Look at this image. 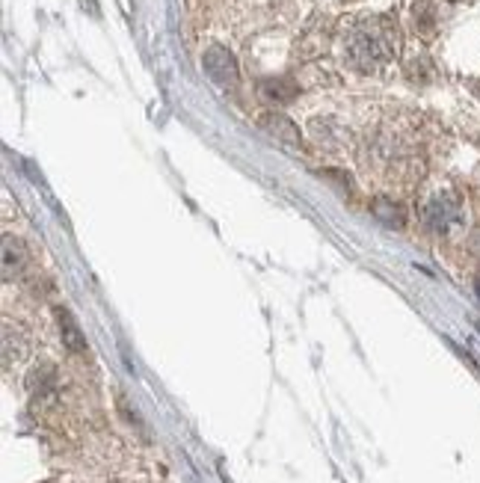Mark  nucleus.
Returning <instances> with one entry per match:
<instances>
[{"instance_id": "8", "label": "nucleus", "mask_w": 480, "mask_h": 483, "mask_svg": "<svg viewBox=\"0 0 480 483\" xmlns=\"http://www.w3.org/2000/svg\"><path fill=\"white\" fill-rule=\"evenodd\" d=\"M412 22H416L421 36H430L436 30V6L430 0H421V4L412 6Z\"/></svg>"}, {"instance_id": "5", "label": "nucleus", "mask_w": 480, "mask_h": 483, "mask_svg": "<svg viewBox=\"0 0 480 483\" xmlns=\"http://www.w3.org/2000/svg\"><path fill=\"white\" fill-rule=\"evenodd\" d=\"M56 326H60V335H63V344L69 347L72 353H83L86 350V338L81 332L78 321L69 308H56Z\"/></svg>"}, {"instance_id": "4", "label": "nucleus", "mask_w": 480, "mask_h": 483, "mask_svg": "<svg viewBox=\"0 0 480 483\" xmlns=\"http://www.w3.org/2000/svg\"><path fill=\"white\" fill-rule=\"evenodd\" d=\"M261 128L270 134V137H276V140H282V142H287V146H300L303 142V137H300V128L287 119V116H282V113H276V110H270V113H264L261 116Z\"/></svg>"}, {"instance_id": "7", "label": "nucleus", "mask_w": 480, "mask_h": 483, "mask_svg": "<svg viewBox=\"0 0 480 483\" xmlns=\"http://www.w3.org/2000/svg\"><path fill=\"white\" fill-rule=\"evenodd\" d=\"M371 214L377 217L380 223H386L389 229H403V223H407L403 208L395 205V202H389V199H373L371 202Z\"/></svg>"}, {"instance_id": "9", "label": "nucleus", "mask_w": 480, "mask_h": 483, "mask_svg": "<svg viewBox=\"0 0 480 483\" xmlns=\"http://www.w3.org/2000/svg\"><path fill=\"white\" fill-rule=\"evenodd\" d=\"M264 92L270 95L273 101H291L296 95V86L291 81H270V83H264Z\"/></svg>"}, {"instance_id": "10", "label": "nucleus", "mask_w": 480, "mask_h": 483, "mask_svg": "<svg viewBox=\"0 0 480 483\" xmlns=\"http://www.w3.org/2000/svg\"><path fill=\"white\" fill-rule=\"evenodd\" d=\"M81 4H83V6H90V13H92V15H99V6H95V0H81Z\"/></svg>"}, {"instance_id": "6", "label": "nucleus", "mask_w": 480, "mask_h": 483, "mask_svg": "<svg viewBox=\"0 0 480 483\" xmlns=\"http://www.w3.org/2000/svg\"><path fill=\"white\" fill-rule=\"evenodd\" d=\"M27 261V253H24V244L13 235L4 237V276L6 279H15L18 273H21Z\"/></svg>"}, {"instance_id": "2", "label": "nucleus", "mask_w": 480, "mask_h": 483, "mask_svg": "<svg viewBox=\"0 0 480 483\" xmlns=\"http://www.w3.org/2000/svg\"><path fill=\"white\" fill-rule=\"evenodd\" d=\"M424 226L436 235H454L457 229L466 226V214H463V202L441 193L433 196L424 205Z\"/></svg>"}, {"instance_id": "1", "label": "nucleus", "mask_w": 480, "mask_h": 483, "mask_svg": "<svg viewBox=\"0 0 480 483\" xmlns=\"http://www.w3.org/2000/svg\"><path fill=\"white\" fill-rule=\"evenodd\" d=\"M400 51L398 24L389 15H362L344 24L339 36V54L344 65L359 74H377Z\"/></svg>"}, {"instance_id": "11", "label": "nucleus", "mask_w": 480, "mask_h": 483, "mask_svg": "<svg viewBox=\"0 0 480 483\" xmlns=\"http://www.w3.org/2000/svg\"><path fill=\"white\" fill-rule=\"evenodd\" d=\"M475 291H477V297H480V279H477V285H475Z\"/></svg>"}, {"instance_id": "3", "label": "nucleus", "mask_w": 480, "mask_h": 483, "mask_svg": "<svg viewBox=\"0 0 480 483\" xmlns=\"http://www.w3.org/2000/svg\"><path fill=\"white\" fill-rule=\"evenodd\" d=\"M205 69L219 86H235L237 83V65L232 60V54L223 51V47H208Z\"/></svg>"}]
</instances>
